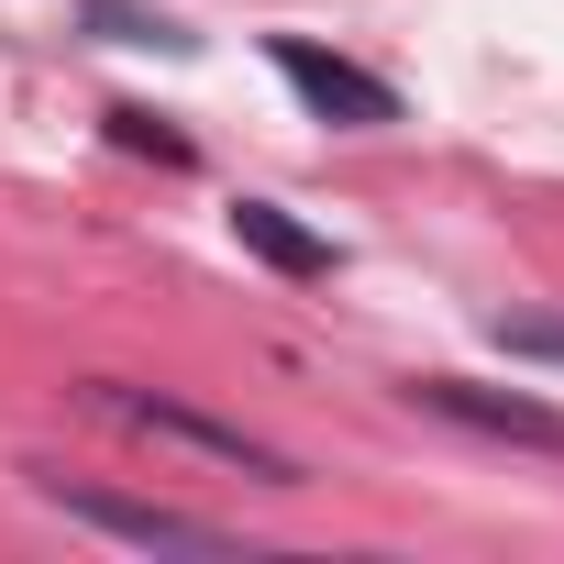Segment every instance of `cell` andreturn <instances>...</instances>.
I'll use <instances>...</instances> for the list:
<instances>
[{"label": "cell", "instance_id": "5", "mask_svg": "<svg viewBox=\"0 0 564 564\" xmlns=\"http://www.w3.org/2000/svg\"><path fill=\"white\" fill-rule=\"evenodd\" d=\"M232 243H243L254 265H276V276H333V265H344L333 232H311L300 210H276V199H232Z\"/></svg>", "mask_w": 564, "mask_h": 564}, {"label": "cell", "instance_id": "6", "mask_svg": "<svg viewBox=\"0 0 564 564\" xmlns=\"http://www.w3.org/2000/svg\"><path fill=\"white\" fill-rule=\"evenodd\" d=\"M78 23H89L100 45H155V56H199V34H188L177 12H144V0H78Z\"/></svg>", "mask_w": 564, "mask_h": 564}, {"label": "cell", "instance_id": "2", "mask_svg": "<svg viewBox=\"0 0 564 564\" xmlns=\"http://www.w3.org/2000/svg\"><path fill=\"white\" fill-rule=\"evenodd\" d=\"M34 498H45V509H67L78 531H111V542H133V553H232V531H221V520H199V509H155V498H122V487L45 476V465H34Z\"/></svg>", "mask_w": 564, "mask_h": 564}, {"label": "cell", "instance_id": "4", "mask_svg": "<svg viewBox=\"0 0 564 564\" xmlns=\"http://www.w3.org/2000/svg\"><path fill=\"white\" fill-rule=\"evenodd\" d=\"M410 399H421V410H443V421H465V432H487V443H520V454H564V410H553V399H531V388L410 377Z\"/></svg>", "mask_w": 564, "mask_h": 564}, {"label": "cell", "instance_id": "8", "mask_svg": "<svg viewBox=\"0 0 564 564\" xmlns=\"http://www.w3.org/2000/svg\"><path fill=\"white\" fill-rule=\"evenodd\" d=\"M487 333H498V355H520V366H564V322H531V311H498Z\"/></svg>", "mask_w": 564, "mask_h": 564}, {"label": "cell", "instance_id": "7", "mask_svg": "<svg viewBox=\"0 0 564 564\" xmlns=\"http://www.w3.org/2000/svg\"><path fill=\"white\" fill-rule=\"evenodd\" d=\"M100 122H111V144H122V155H155L166 177H188V166H199V144H188L166 111H133V100H122V111H100Z\"/></svg>", "mask_w": 564, "mask_h": 564}, {"label": "cell", "instance_id": "3", "mask_svg": "<svg viewBox=\"0 0 564 564\" xmlns=\"http://www.w3.org/2000/svg\"><path fill=\"white\" fill-rule=\"evenodd\" d=\"M265 67L300 89V111L311 122H333V133H388L399 122V89L377 78V67H355V56H333V45H311V34H265Z\"/></svg>", "mask_w": 564, "mask_h": 564}, {"label": "cell", "instance_id": "1", "mask_svg": "<svg viewBox=\"0 0 564 564\" xmlns=\"http://www.w3.org/2000/svg\"><path fill=\"white\" fill-rule=\"evenodd\" d=\"M89 410H111L122 432L177 443V454H199V465H221V476H254V487H311V465H300L289 443H265V432H243V421H210V410H188V399H155V388L100 377V388H89Z\"/></svg>", "mask_w": 564, "mask_h": 564}]
</instances>
